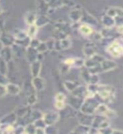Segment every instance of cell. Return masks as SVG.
<instances>
[{"mask_svg": "<svg viewBox=\"0 0 123 134\" xmlns=\"http://www.w3.org/2000/svg\"><path fill=\"white\" fill-rule=\"evenodd\" d=\"M37 102V96L35 94V92L29 94L27 96V104L29 106H32V105L35 104Z\"/></svg>", "mask_w": 123, "mask_h": 134, "instance_id": "cell-35", "label": "cell"}, {"mask_svg": "<svg viewBox=\"0 0 123 134\" xmlns=\"http://www.w3.org/2000/svg\"><path fill=\"white\" fill-rule=\"evenodd\" d=\"M57 132H58L57 129L54 127V125H48L44 127V133L54 134V133H57Z\"/></svg>", "mask_w": 123, "mask_h": 134, "instance_id": "cell-37", "label": "cell"}, {"mask_svg": "<svg viewBox=\"0 0 123 134\" xmlns=\"http://www.w3.org/2000/svg\"><path fill=\"white\" fill-rule=\"evenodd\" d=\"M2 48H3V44H2V43H1V42H0V51H1Z\"/></svg>", "mask_w": 123, "mask_h": 134, "instance_id": "cell-56", "label": "cell"}, {"mask_svg": "<svg viewBox=\"0 0 123 134\" xmlns=\"http://www.w3.org/2000/svg\"><path fill=\"white\" fill-rule=\"evenodd\" d=\"M107 51L114 58H119L123 55V45L118 41H113L110 44Z\"/></svg>", "mask_w": 123, "mask_h": 134, "instance_id": "cell-3", "label": "cell"}, {"mask_svg": "<svg viewBox=\"0 0 123 134\" xmlns=\"http://www.w3.org/2000/svg\"><path fill=\"white\" fill-rule=\"evenodd\" d=\"M8 83V78L5 75H3L0 73V84H3V85H6Z\"/></svg>", "mask_w": 123, "mask_h": 134, "instance_id": "cell-48", "label": "cell"}, {"mask_svg": "<svg viewBox=\"0 0 123 134\" xmlns=\"http://www.w3.org/2000/svg\"><path fill=\"white\" fill-rule=\"evenodd\" d=\"M77 116L79 117L80 124L86 125V126H88V127H91V124H92L93 119H94L92 117V115L85 114V113H82V112H80V114H78Z\"/></svg>", "mask_w": 123, "mask_h": 134, "instance_id": "cell-10", "label": "cell"}, {"mask_svg": "<svg viewBox=\"0 0 123 134\" xmlns=\"http://www.w3.org/2000/svg\"><path fill=\"white\" fill-rule=\"evenodd\" d=\"M100 103L98 100L95 99V96L90 98H86L81 104V107L80 108V112L85 113V114H95V110L96 107L98 106Z\"/></svg>", "mask_w": 123, "mask_h": 134, "instance_id": "cell-2", "label": "cell"}, {"mask_svg": "<svg viewBox=\"0 0 123 134\" xmlns=\"http://www.w3.org/2000/svg\"><path fill=\"white\" fill-rule=\"evenodd\" d=\"M70 67L69 65H67L66 64H65V63L63 62V65L61 66V68H60V71H61V73L62 74H66L68 71H69Z\"/></svg>", "mask_w": 123, "mask_h": 134, "instance_id": "cell-47", "label": "cell"}, {"mask_svg": "<svg viewBox=\"0 0 123 134\" xmlns=\"http://www.w3.org/2000/svg\"><path fill=\"white\" fill-rule=\"evenodd\" d=\"M12 51L13 54H14L17 57H23L24 55H25V52H26V49L22 47V46L18 45L16 44H14L12 46Z\"/></svg>", "mask_w": 123, "mask_h": 134, "instance_id": "cell-21", "label": "cell"}, {"mask_svg": "<svg viewBox=\"0 0 123 134\" xmlns=\"http://www.w3.org/2000/svg\"><path fill=\"white\" fill-rule=\"evenodd\" d=\"M83 102V99H80L79 97H76V96L71 95L70 96L69 99V104L70 105L71 107H73L75 110H78L81 107V104Z\"/></svg>", "mask_w": 123, "mask_h": 134, "instance_id": "cell-20", "label": "cell"}, {"mask_svg": "<svg viewBox=\"0 0 123 134\" xmlns=\"http://www.w3.org/2000/svg\"><path fill=\"white\" fill-rule=\"evenodd\" d=\"M89 129L90 127L83 124H80L78 127H76L74 131H72V132H75V133H88L89 132Z\"/></svg>", "mask_w": 123, "mask_h": 134, "instance_id": "cell-27", "label": "cell"}, {"mask_svg": "<svg viewBox=\"0 0 123 134\" xmlns=\"http://www.w3.org/2000/svg\"><path fill=\"white\" fill-rule=\"evenodd\" d=\"M99 81V75L98 74H91L90 79H89V84H97Z\"/></svg>", "mask_w": 123, "mask_h": 134, "instance_id": "cell-39", "label": "cell"}, {"mask_svg": "<svg viewBox=\"0 0 123 134\" xmlns=\"http://www.w3.org/2000/svg\"><path fill=\"white\" fill-rule=\"evenodd\" d=\"M13 35H14V37L15 38V40H19V39H23V38L26 37L27 34H26V31L16 29L14 31V33H13Z\"/></svg>", "mask_w": 123, "mask_h": 134, "instance_id": "cell-30", "label": "cell"}, {"mask_svg": "<svg viewBox=\"0 0 123 134\" xmlns=\"http://www.w3.org/2000/svg\"><path fill=\"white\" fill-rule=\"evenodd\" d=\"M122 35V40H123V35Z\"/></svg>", "mask_w": 123, "mask_h": 134, "instance_id": "cell-58", "label": "cell"}, {"mask_svg": "<svg viewBox=\"0 0 123 134\" xmlns=\"http://www.w3.org/2000/svg\"><path fill=\"white\" fill-rule=\"evenodd\" d=\"M37 8L39 12L38 14H48V12L49 10V7L48 5V3L45 0H38L37 2Z\"/></svg>", "mask_w": 123, "mask_h": 134, "instance_id": "cell-14", "label": "cell"}, {"mask_svg": "<svg viewBox=\"0 0 123 134\" xmlns=\"http://www.w3.org/2000/svg\"><path fill=\"white\" fill-rule=\"evenodd\" d=\"M54 107L58 110H64L66 107L65 102H60V100H55V103H54Z\"/></svg>", "mask_w": 123, "mask_h": 134, "instance_id": "cell-42", "label": "cell"}, {"mask_svg": "<svg viewBox=\"0 0 123 134\" xmlns=\"http://www.w3.org/2000/svg\"><path fill=\"white\" fill-rule=\"evenodd\" d=\"M43 114L44 113L40 111V110H31L30 112H29V119H30L31 122H33L35 121L40 119V118H42L43 117Z\"/></svg>", "mask_w": 123, "mask_h": 134, "instance_id": "cell-24", "label": "cell"}, {"mask_svg": "<svg viewBox=\"0 0 123 134\" xmlns=\"http://www.w3.org/2000/svg\"><path fill=\"white\" fill-rule=\"evenodd\" d=\"M109 126H110L109 121H107V120H104V121H102V122H101V123L100 124L98 129H100V128H105V127H108Z\"/></svg>", "mask_w": 123, "mask_h": 134, "instance_id": "cell-51", "label": "cell"}, {"mask_svg": "<svg viewBox=\"0 0 123 134\" xmlns=\"http://www.w3.org/2000/svg\"><path fill=\"white\" fill-rule=\"evenodd\" d=\"M3 14V9H2V8L0 7V14Z\"/></svg>", "mask_w": 123, "mask_h": 134, "instance_id": "cell-57", "label": "cell"}, {"mask_svg": "<svg viewBox=\"0 0 123 134\" xmlns=\"http://www.w3.org/2000/svg\"><path fill=\"white\" fill-rule=\"evenodd\" d=\"M79 31L81 35H85V36H90L91 34L94 32L93 29L91 28V26L90 24H82L79 26Z\"/></svg>", "mask_w": 123, "mask_h": 134, "instance_id": "cell-22", "label": "cell"}, {"mask_svg": "<svg viewBox=\"0 0 123 134\" xmlns=\"http://www.w3.org/2000/svg\"><path fill=\"white\" fill-rule=\"evenodd\" d=\"M107 110H108V107H107V105L99 104L98 106L96 107V110H95V114H96V115H103L104 116V114Z\"/></svg>", "mask_w": 123, "mask_h": 134, "instance_id": "cell-28", "label": "cell"}, {"mask_svg": "<svg viewBox=\"0 0 123 134\" xmlns=\"http://www.w3.org/2000/svg\"><path fill=\"white\" fill-rule=\"evenodd\" d=\"M82 18V12L80 11V9L79 8H74L72 9L70 13V19H71L72 22L74 23H78L81 20Z\"/></svg>", "mask_w": 123, "mask_h": 134, "instance_id": "cell-19", "label": "cell"}, {"mask_svg": "<svg viewBox=\"0 0 123 134\" xmlns=\"http://www.w3.org/2000/svg\"><path fill=\"white\" fill-rule=\"evenodd\" d=\"M64 86H65V89L68 91H73L76 87L78 86V84L75 82V81H66L64 83Z\"/></svg>", "mask_w": 123, "mask_h": 134, "instance_id": "cell-29", "label": "cell"}, {"mask_svg": "<svg viewBox=\"0 0 123 134\" xmlns=\"http://www.w3.org/2000/svg\"><path fill=\"white\" fill-rule=\"evenodd\" d=\"M31 84H32L33 87L35 88V90L38 91H43L44 89V87H45V81H44V80L42 77H40V75H39V76L33 77Z\"/></svg>", "mask_w": 123, "mask_h": 134, "instance_id": "cell-6", "label": "cell"}, {"mask_svg": "<svg viewBox=\"0 0 123 134\" xmlns=\"http://www.w3.org/2000/svg\"><path fill=\"white\" fill-rule=\"evenodd\" d=\"M90 76H91V73L89 72V70H88L87 68L86 70H83L81 71V77L83 78L84 81H86V82H88L89 79H90Z\"/></svg>", "mask_w": 123, "mask_h": 134, "instance_id": "cell-41", "label": "cell"}, {"mask_svg": "<svg viewBox=\"0 0 123 134\" xmlns=\"http://www.w3.org/2000/svg\"><path fill=\"white\" fill-rule=\"evenodd\" d=\"M54 99H55V100H60V102H65L66 96H65V94H64V93H61V92H60V93L56 94Z\"/></svg>", "mask_w": 123, "mask_h": 134, "instance_id": "cell-45", "label": "cell"}, {"mask_svg": "<svg viewBox=\"0 0 123 134\" xmlns=\"http://www.w3.org/2000/svg\"><path fill=\"white\" fill-rule=\"evenodd\" d=\"M31 109L30 107H24V108H21L19 109V110L17 111V116H18V117H24L25 116H27L29 114V112H30Z\"/></svg>", "mask_w": 123, "mask_h": 134, "instance_id": "cell-33", "label": "cell"}, {"mask_svg": "<svg viewBox=\"0 0 123 134\" xmlns=\"http://www.w3.org/2000/svg\"><path fill=\"white\" fill-rule=\"evenodd\" d=\"M71 95H73L76 97H79L80 99H85L86 96V93H87V88L85 86H77L75 89L71 91Z\"/></svg>", "mask_w": 123, "mask_h": 134, "instance_id": "cell-18", "label": "cell"}, {"mask_svg": "<svg viewBox=\"0 0 123 134\" xmlns=\"http://www.w3.org/2000/svg\"><path fill=\"white\" fill-rule=\"evenodd\" d=\"M50 22V19L46 14H38L35 21V25L38 28L44 27Z\"/></svg>", "mask_w": 123, "mask_h": 134, "instance_id": "cell-17", "label": "cell"}, {"mask_svg": "<svg viewBox=\"0 0 123 134\" xmlns=\"http://www.w3.org/2000/svg\"><path fill=\"white\" fill-rule=\"evenodd\" d=\"M83 52H84L85 55L87 56L88 58L92 57L94 54H96V49L95 48V44L91 43V42H88V43H86V45L84 46Z\"/></svg>", "mask_w": 123, "mask_h": 134, "instance_id": "cell-11", "label": "cell"}, {"mask_svg": "<svg viewBox=\"0 0 123 134\" xmlns=\"http://www.w3.org/2000/svg\"><path fill=\"white\" fill-rule=\"evenodd\" d=\"M74 61H75V58H67L65 60L64 63L66 64L67 65H69L70 67H71V66H73V65H74Z\"/></svg>", "mask_w": 123, "mask_h": 134, "instance_id": "cell-49", "label": "cell"}, {"mask_svg": "<svg viewBox=\"0 0 123 134\" xmlns=\"http://www.w3.org/2000/svg\"><path fill=\"white\" fill-rule=\"evenodd\" d=\"M60 116L59 112L49 111L44 113L42 118H43L46 126H48V125H54V123H56L59 121V119H60Z\"/></svg>", "mask_w": 123, "mask_h": 134, "instance_id": "cell-4", "label": "cell"}, {"mask_svg": "<svg viewBox=\"0 0 123 134\" xmlns=\"http://www.w3.org/2000/svg\"><path fill=\"white\" fill-rule=\"evenodd\" d=\"M38 16V13L36 11H29L24 15L25 23L28 25H32L35 24V21Z\"/></svg>", "mask_w": 123, "mask_h": 134, "instance_id": "cell-16", "label": "cell"}, {"mask_svg": "<svg viewBox=\"0 0 123 134\" xmlns=\"http://www.w3.org/2000/svg\"><path fill=\"white\" fill-rule=\"evenodd\" d=\"M35 130L36 127L33 124V122H30L27 124L24 127V133H28V134H35Z\"/></svg>", "mask_w": 123, "mask_h": 134, "instance_id": "cell-32", "label": "cell"}, {"mask_svg": "<svg viewBox=\"0 0 123 134\" xmlns=\"http://www.w3.org/2000/svg\"><path fill=\"white\" fill-rule=\"evenodd\" d=\"M42 69V64L40 60H35L30 65V72L33 77L39 76Z\"/></svg>", "mask_w": 123, "mask_h": 134, "instance_id": "cell-9", "label": "cell"}, {"mask_svg": "<svg viewBox=\"0 0 123 134\" xmlns=\"http://www.w3.org/2000/svg\"><path fill=\"white\" fill-rule=\"evenodd\" d=\"M100 69L101 71H110L113 69H115L116 67V63L114 62L112 60H105L100 64Z\"/></svg>", "mask_w": 123, "mask_h": 134, "instance_id": "cell-13", "label": "cell"}, {"mask_svg": "<svg viewBox=\"0 0 123 134\" xmlns=\"http://www.w3.org/2000/svg\"><path fill=\"white\" fill-rule=\"evenodd\" d=\"M35 134H44V128L36 127V130H35Z\"/></svg>", "mask_w": 123, "mask_h": 134, "instance_id": "cell-54", "label": "cell"}, {"mask_svg": "<svg viewBox=\"0 0 123 134\" xmlns=\"http://www.w3.org/2000/svg\"><path fill=\"white\" fill-rule=\"evenodd\" d=\"M13 51L12 48L8 46H3V48L0 51V58H2L3 60H5L7 63L10 62L13 58Z\"/></svg>", "mask_w": 123, "mask_h": 134, "instance_id": "cell-7", "label": "cell"}, {"mask_svg": "<svg viewBox=\"0 0 123 134\" xmlns=\"http://www.w3.org/2000/svg\"><path fill=\"white\" fill-rule=\"evenodd\" d=\"M116 31L117 33L121 34V35H123V24H120L116 26Z\"/></svg>", "mask_w": 123, "mask_h": 134, "instance_id": "cell-53", "label": "cell"}, {"mask_svg": "<svg viewBox=\"0 0 123 134\" xmlns=\"http://www.w3.org/2000/svg\"><path fill=\"white\" fill-rule=\"evenodd\" d=\"M40 43V41L39 40L36 39V38H33V39L30 40V43H29V47H32V48L36 49Z\"/></svg>", "mask_w": 123, "mask_h": 134, "instance_id": "cell-43", "label": "cell"}, {"mask_svg": "<svg viewBox=\"0 0 123 134\" xmlns=\"http://www.w3.org/2000/svg\"><path fill=\"white\" fill-rule=\"evenodd\" d=\"M15 38L13 35V34L9 33H2L0 34V42L2 43L3 46H11L14 44Z\"/></svg>", "mask_w": 123, "mask_h": 134, "instance_id": "cell-5", "label": "cell"}, {"mask_svg": "<svg viewBox=\"0 0 123 134\" xmlns=\"http://www.w3.org/2000/svg\"><path fill=\"white\" fill-rule=\"evenodd\" d=\"M84 64H85V60L83 59L80 58H75V61H74V67H76V68H80V67H84Z\"/></svg>", "mask_w": 123, "mask_h": 134, "instance_id": "cell-38", "label": "cell"}, {"mask_svg": "<svg viewBox=\"0 0 123 134\" xmlns=\"http://www.w3.org/2000/svg\"><path fill=\"white\" fill-rule=\"evenodd\" d=\"M102 23L104 24L105 28H112L114 27V25L116 24L114 18H112V17L109 16L107 14H105V16L102 17Z\"/></svg>", "mask_w": 123, "mask_h": 134, "instance_id": "cell-23", "label": "cell"}, {"mask_svg": "<svg viewBox=\"0 0 123 134\" xmlns=\"http://www.w3.org/2000/svg\"><path fill=\"white\" fill-rule=\"evenodd\" d=\"M18 116L15 112H11L9 114L4 116L3 118L0 120V123L4 125H14L17 122Z\"/></svg>", "mask_w": 123, "mask_h": 134, "instance_id": "cell-8", "label": "cell"}, {"mask_svg": "<svg viewBox=\"0 0 123 134\" xmlns=\"http://www.w3.org/2000/svg\"><path fill=\"white\" fill-rule=\"evenodd\" d=\"M112 133H123V131H121V130H115V129H112Z\"/></svg>", "mask_w": 123, "mask_h": 134, "instance_id": "cell-55", "label": "cell"}, {"mask_svg": "<svg viewBox=\"0 0 123 134\" xmlns=\"http://www.w3.org/2000/svg\"><path fill=\"white\" fill-rule=\"evenodd\" d=\"M37 51L39 53H41L43 54L44 52H46L48 50V47H47V44H46V42H41L39 44V45H38V47L36 48Z\"/></svg>", "mask_w": 123, "mask_h": 134, "instance_id": "cell-36", "label": "cell"}, {"mask_svg": "<svg viewBox=\"0 0 123 134\" xmlns=\"http://www.w3.org/2000/svg\"><path fill=\"white\" fill-rule=\"evenodd\" d=\"M0 34H1V29H0Z\"/></svg>", "mask_w": 123, "mask_h": 134, "instance_id": "cell-59", "label": "cell"}, {"mask_svg": "<svg viewBox=\"0 0 123 134\" xmlns=\"http://www.w3.org/2000/svg\"><path fill=\"white\" fill-rule=\"evenodd\" d=\"M6 89H7V93L11 96H17L21 91V88L19 86H18L17 84L10 83V82L6 84Z\"/></svg>", "mask_w": 123, "mask_h": 134, "instance_id": "cell-12", "label": "cell"}, {"mask_svg": "<svg viewBox=\"0 0 123 134\" xmlns=\"http://www.w3.org/2000/svg\"><path fill=\"white\" fill-rule=\"evenodd\" d=\"M115 88L113 86H98L97 87V92L96 94L103 100L105 102H112L115 98Z\"/></svg>", "mask_w": 123, "mask_h": 134, "instance_id": "cell-1", "label": "cell"}, {"mask_svg": "<svg viewBox=\"0 0 123 134\" xmlns=\"http://www.w3.org/2000/svg\"><path fill=\"white\" fill-rule=\"evenodd\" d=\"M100 35L102 36V38H111L114 36V32L112 31L111 28H105L102 29L100 32Z\"/></svg>", "mask_w": 123, "mask_h": 134, "instance_id": "cell-31", "label": "cell"}, {"mask_svg": "<svg viewBox=\"0 0 123 134\" xmlns=\"http://www.w3.org/2000/svg\"><path fill=\"white\" fill-rule=\"evenodd\" d=\"M54 42H55V40H49L48 41H46L48 50H53L54 49Z\"/></svg>", "mask_w": 123, "mask_h": 134, "instance_id": "cell-46", "label": "cell"}, {"mask_svg": "<svg viewBox=\"0 0 123 134\" xmlns=\"http://www.w3.org/2000/svg\"><path fill=\"white\" fill-rule=\"evenodd\" d=\"M0 125H1V123H0Z\"/></svg>", "mask_w": 123, "mask_h": 134, "instance_id": "cell-60", "label": "cell"}, {"mask_svg": "<svg viewBox=\"0 0 123 134\" xmlns=\"http://www.w3.org/2000/svg\"><path fill=\"white\" fill-rule=\"evenodd\" d=\"M7 89H6V85L3 84H0V98L4 97L7 95Z\"/></svg>", "mask_w": 123, "mask_h": 134, "instance_id": "cell-44", "label": "cell"}, {"mask_svg": "<svg viewBox=\"0 0 123 134\" xmlns=\"http://www.w3.org/2000/svg\"><path fill=\"white\" fill-rule=\"evenodd\" d=\"M38 54H39V52L37 51V49L32 47H28L26 49V52H25V55H26L28 60L32 63L35 60H38Z\"/></svg>", "mask_w": 123, "mask_h": 134, "instance_id": "cell-15", "label": "cell"}, {"mask_svg": "<svg viewBox=\"0 0 123 134\" xmlns=\"http://www.w3.org/2000/svg\"><path fill=\"white\" fill-rule=\"evenodd\" d=\"M30 38L26 36L23 38V39H19V40H15L14 41V44H18V45H20L22 46V47L27 49L29 46V43H30Z\"/></svg>", "mask_w": 123, "mask_h": 134, "instance_id": "cell-26", "label": "cell"}, {"mask_svg": "<svg viewBox=\"0 0 123 134\" xmlns=\"http://www.w3.org/2000/svg\"><path fill=\"white\" fill-rule=\"evenodd\" d=\"M33 124H35L36 127H40V128H44L46 127V124L44 123L43 118H40V119L35 121H33Z\"/></svg>", "mask_w": 123, "mask_h": 134, "instance_id": "cell-40", "label": "cell"}, {"mask_svg": "<svg viewBox=\"0 0 123 134\" xmlns=\"http://www.w3.org/2000/svg\"><path fill=\"white\" fill-rule=\"evenodd\" d=\"M14 133H24V126L14 127Z\"/></svg>", "mask_w": 123, "mask_h": 134, "instance_id": "cell-50", "label": "cell"}, {"mask_svg": "<svg viewBox=\"0 0 123 134\" xmlns=\"http://www.w3.org/2000/svg\"><path fill=\"white\" fill-rule=\"evenodd\" d=\"M0 73L7 75L8 74V63L0 58Z\"/></svg>", "mask_w": 123, "mask_h": 134, "instance_id": "cell-34", "label": "cell"}, {"mask_svg": "<svg viewBox=\"0 0 123 134\" xmlns=\"http://www.w3.org/2000/svg\"><path fill=\"white\" fill-rule=\"evenodd\" d=\"M38 29H39V28H38L35 24L29 25L28 29H27V31H26L27 36L30 38V39L35 38V36L37 35V32H38Z\"/></svg>", "mask_w": 123, "mask_h": 134, "instance_id": "cell-25", "label": "cell"}, {"mask_svg": "<svg viewBox=\"0 0 123 134\" xmlns=\"http://www.w3.org/2000/svg\"><path fill=\"white\" fill-rule=\"evenodd\" d=\"M4 24H5V19L3 16V14H0V29H2L4 26Z\"/></svg>", "mask_w": 123, "mask_h": 134, "instance_id": "cell-52", "label": "cell"}]
</instances>
